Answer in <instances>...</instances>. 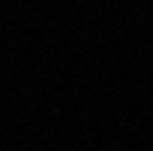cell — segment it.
<instances>
[]
</instances>
